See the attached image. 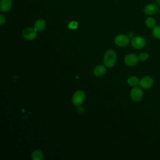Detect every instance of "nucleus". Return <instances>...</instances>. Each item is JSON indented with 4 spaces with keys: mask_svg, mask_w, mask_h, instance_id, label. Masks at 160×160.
Here are the masks:
<instances>
[{
    "mask_svg": "<svg viewBox=\"0 0 160 160\" xmlns=\"http://www.w3.org/2000/svg\"><path fill=\"white\" fill-rule=\"evenodd\" d=\"M22 36L24 38L28 41L33 40L36 38L37 31L34 28H26L22 32Z\"/></svg>",
    "mask_w": 160,
    "mask_h": 160,
    "instance_id": "nucleus-6",
    "label": "nucleus"
},
{
    "mask_svg": "<svg viewBox=\"0 0 160 160\" xmlns=\"http://www.w3.org/2000/svg\"><path fill=\"white\" fill-rule=\"evenodd\" d=\"M146 25L149 28H153L156 26V20L153 18H151V17H149V18H148L146 19Z\"/></svg>",
    "mask_w": 160,
    "mask_h": 160,
    "instance_id": "nucleus-15",
    "label": "nucleus"
},
{
    "mask_svg": "<svg viewBox=\"0 0 160 160\" xmlns=\"http://www.w3.org/2000/svg\"><path fill=\"white\" fill-rule=\"evenodd\" d=\"M114 42L118 46H126L129 42V36L125 34H119L115 37Z\"/></svg>",
    "mask_w": 160,
    "mask_h": 160,
    "instance_id": "nucleus-4",
    "label": "nucleus"
},
{
    "mask_svg": "<svg viewBox=\"0 0 160 160\" xmlns=\"http://www.w3.org/2000/svg\"><path fill=\"white\" fill-rule=\"evenodd\" d=\"M11 0H1L0 9L2 12H8L11 8Z\"/></svg>",
    "mask_w": 160,
    "mask_h": 160,
    "instance_id": "nucleus-10",
    "label": "nucleus"
},
{
    "mask_svg": "<svg viewBox=\"0 0 160 160\" xmlns=\"http://www.w3.org/2000/svg\"><path fill=\"white\" fill-rule=\"evenodd\" d=\"M152 84H153V80L152 78L149 76H146L143 77L139 81L140 86L144 89H149L152 87Z\"/></svg>",
    "mask_w": 160,
    "mask_h": 160,
    "instance_id": "nucleus-9",
    "label": "nucleus"
},
{
    "mask_svg": "<svg viewBox=\"0 0 160 160\" xmlns=\"http://www.w3.org/2000/svg\"><path fill=\"white\" fill-rule=\"evenodd\" d=\"M128 83L129 86L135 87L139 84V79L136 76H131L128 78Z\"/></svg>",
    "mask_w": 160,
    "mask_h": 160,
    "instance_id": "nucleus-14",
    "label": "nucleus"
},
{
    "mask_svg": "<svg viewBox=\"0 0 160 160\" xmlns=\"http://www.w3.org/2000/svg\"><path fill=\"white\" fill-rule=\"evenodd\" d=\"M46 27V22L43 19L37 20L34 24V28L36 29L37 31H42Z\"/></svg>",
    "mask_w": 160,
    "mask_h": 160,
    "instance_id": "nucleus-12",
    "label": "nucleus"
},
{
    "mask_svg": "<svg viewBox=\"0 0 160 160\" xmlns=\"http://www.w3.org/2000/svg\"><path fill=\"white\" fill-rule=\"evenodd\" d=\"M5 21H6L5 18L3 16V15L1 14L0 15V24L2 25L5 22Z\"/></svg>",
    "mask_w": 160,
    "mask_h": 160,
    "instance_id": "nucleus-19",
    "label": "nucleus"
},
{
    "mask_svg": "<svg viewBox=\"0 0 160 160\" xmlns=\"http://www.w3.org/2000/svg\"><path fill=\"white\" fill-rule=\"evenodd\" d=\"M106 69L105 66L98 65L93 70L94 74L97 77H101L106 73Z\"/></svg>",
    "mask_w": 160,
    "mask_h": 160,
    "instance_id": "nucleus-11",
    "label": "nucleus"
},
{
    "mask_svg": "<svg viewBox=\"0 0 160 160\" xmlns=\"http://www.w3.org/2000/svg\"><path fill=\"white\" fill-rule=\"evenodd\" d=\"M143 96V92L142 89L136 86L134 87L130 92V96L133 101H139Z\"/></svg>",
    "mask_w": 160,
    "mask_h": 160,
    "instance_id": "nucleus-5",
    "label": "nucleus"
},
{
    "mask_svg": "<svg viewBox=\"0 0 160 160\" xmlns=\"http://www.w3.org/2000/svg\"><path fill=\"white\" fill-rule=\"evenodd\" d=\"M78 26V24L76 21H71L69 24H68V28L70 29H76L77 27Z\"/></svg>",
    "mask_w": 160,
    "mask_h": 160,
    "instance_id": "nucleus-18",
    "label": "nucleus"
},
{
    "mask_svg": "<svg viewBox=\"0 0 160 160\" xmlns=\"http://www.w3.org/2000/svg\"><path fill=\"white\" fill-rule=\"evenodd\" d=\"M159 12H160V8H159Z\"/></svg>",
    "mask_w": 160,
    "mask_h": 160,
    "instance_id": "nucleus-22",
    "label": "nucleus"
},
{
    "mask_svg": "<svg viewBox=\"0 0 160 160\" xmlns=\"http://www.w3.org/2000/svg\"><path fill=\"white\" fill-rule=\"evenodd\" d=\"M31 158L32 160H42L44 158V155L41 150L36 149L32 152Z\"/></svg>",
    "mask_w": 160,
    "mask_h": 160,
    "instance_id": "nucleus-13",
    "label": "nucleus"
},
{
    "mask_svg": "<svg viewBox=\"0 0 160 160\" xmlns=\"http://www.w3.org/2000/svg\"><path fill=\"white\" fill-rule=\"evenodd\" d=\"M152 33L154 38L160 39V26H156L153 28Z\"/></svg>",
    "mask_w": 160,
    "mask_h": 160,
    "instance_id": "nucleus-16",
    "label": "nucleus"
},
{
    "mask_svg": "<svg viewBox=\"0 0 160 160\" xmlns=\"http://www.w3.org/2000/svg\"><path fill=\"white\" fill-rule=\"evenodd\" d=\"M157 4H160V0H155Z\"/></svg>",
    "mask_w": 160,
    "mask_h": 160,
    "instance_id": "nucleus-20",
    "label": "nucleus"
},
{
    "mask_svg": "<svg viewBox=\"0 0 160 160\" xmlns=\"http://www.w3.org/2000/svg\"><path fill=\"white\" fill-rule=\"evenodd\" d=\"M85 99V93L82 90H78L76 91L72 98V101L74 105L75 106H79L81 105Z\"/></svg>",
    "mask_w": 160,
    "mask_h": 160,
    "instance_id": "nucleus-2",
    "label": "nucleus"
},
{
    "mask_svg": "<svg viewBox=\"0 0 160 160\" xmlns=\"http://www.w3.org/2000/svg\"><path fill=\"white\" fill-rule=\"evenodd\" d=\"M146 40L143 37L136 36L131 39V44L135 49H141L146 45Z\"/></svg>",
    "mask_w": 160,
    "mask_h": 160,
    "instance_id": "nucleus-3",
    "label": "nucleus"
},
{
    "mask_svg": "<svg viewBox=\"0 0 160 160\" xmlns=\"http://www.w3.org/2000/svg\"><path fill=\"white\" fill-rule=\"evenodd\" d=\"M148 54H147L146 52H141L138 56L139 60L141 61H145L148 58Z\"/></svg>",
    "mask_w": 160,
    "mask_h": 160,
    "instance_id": "nucleus-17",
    "label": "nucleus"
},
{
    "mask_svg": "<svg viewBox=\"0 0 160 160\" xmlns=\"http://www.w3.org/2000/svg\"><path fill=\"white\" fill-rule=\"evenodd\" d=\"M138 56L135 54H129L124 58V62L127 66H133L138 64L139 61Z\"/></svg>",
    "mask_w": 160,
    "mask_h": 160,
    "instance_id": "nucleus-7",
    "label": "nucleus"
},
{
    "mask_svg": "<svg viewBox=\"0 0 160 160\" xmlns=\"http://www.w3.org/2000/svg\"><path fill=\"white\" fill-rule=\"evenodd\" d=\"M116 54L114 51L112 49L108 50L103 58V63L107 68L113 67L116 62Z\"/></svg>",
    "mask_w": 160,
    "mask_h": 160,
    "instance_id": "nucleus-1",
    "label": "nucleus"
},
{
    "mask_svg": "<svg viewBox=\"0 0 160 160\" xmlns=\"http://www.w3.org/2000/svg\"><path fill=\"white\" fill-rule=\"evenodd\" d=\"M159 10V9L158 4L155 3H149L147 4L144 8V13L148 16L156 14Z\"/></svg>",
    "mask_w": 160,
    "mask_h": 160,
    "instance_id": "nucleus-8",
    "label": "nucleus"
},
{
    "mask_svg": "<svg viewBox=\"0 0 160 160\" xmlns=\"http://www.w3.org/2000/svg\"><path fill=\"white\" fill-rule=\"evenodd\" d=\"M129 36H130V37H132V36H133V34H132V32H130V33H129Z\"/></svg>",
    "mask_w": 160,
    "mask_h": 160,
    "instance_id": "nucleus-21",
    "label": "nucleus"
}]
</instances>
